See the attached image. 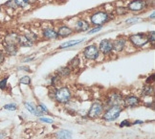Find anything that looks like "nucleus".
Wrapping results in <instances>:
<instances>
[{
  "mask_svg": "<svg viewBox=\"0 0 155 139\" xmlns=\"http://www.w3.org/2000/svg\"><path fill=\"white\" fill-rule=\"evenodd\" d=\"M91 23L96 26L102 27L104 23H106L109 20V15L105 13V12H96L94 13L90 17Z\"/></svg>",
  "mask_w": 155,
  "mask_h": 139,
  "instance_id": "1",
  "label": "nucleus"
},
{
  "mask_svg": "<svg viewBox=\"0 0 155 139\" xmlns=\"http://www.w3.org/2000/svg\"><path fill=\"white\" fill-rule=\"evenodd\" d=\"M128 39L131 42V44H132L134 47H137V48L144 47L148 42L147 36L146 34H142V33L131 35L128 38Z\"/></svg>",
  "mask_w": 155,
  "mask_h": 139,
  "instance_id": "2",
  "label": "nucleus"
},
{
  "mask_svg": "<svg viewBox=\"0 0 155 139\" xmlns=\"http://www.w3.org/2000/svg\"><path fill=\"white\" fill-rule=\"evenodd\" d=\"M122 110H123V108L121 106H112L104 112L103 118L105 121H107V122H111V121L116 120L120 116Z\"/></svg>",
  "mask_w": 155,
  "mask_h": 139,
  "instance_id": "3",
  "label": "nucleus"
},
{
  "mask_svg": "<svg viewBox=\"0 0 155 139\" xmlns=\"http://www.w3.org/2000/svg\"><path fill=\"white\" fill-rule=\"evenodd\" d=\"M99 55H100L99 47L95 44L88 45L84 48V50H83V56H84L85 59H87L95 60L99 58Z\"/></svg>",
  "mask_w": 155,
  "mask_h": 139,
  "instance_id": "4",
  "label": "nucleus"
},
{
  "mask_svg": "<svg viewBox=\"0 0 155 139\" xmlns=\"http://www.w3.org/2000/svg\"><path fill=\"white\" fill-rule=\"evenodd\" d=\"M71 98V92L68 87H61L58 90H56L55 93V99L58 102V103H67L69 102Z\"/></svg>",
  "mask_w": 155,
  "mask_h": 139,
  "instance_id": "5",
  "label": "nucleus"
},
{
  "mask_svg": "<svg viewBox=\"0 0 155 139\" xmlns=\"http://www.w3.org/2000/svg\"><path fill=\"white\" fill-rule=\"evenodd\" d=\"M147 8V1L145 0H131L127 5V10L131 12H140Z\"/></svg>",
  "mask_w": 155,
  "mask_h": 139,
  "instance_id": "6",
  "label": "nucleus"
},
{
  "mask_svg": "<svg viewBox=\"0 0 155 139\" xmlns=\"http://www.w3.org/2000/svg\"><path fill=\"white\" fill-rule=\"evenodd\" d=\"M103 110H104L103 105L101 104V103H99V102H95L92 104L87 115H88L89 118H91V119L97 118V117H99L101 115V114H102Z\"/></svg>",
  "mask_w": 155,
  "mask_h": 139,
  "instance_id": "7",
  "label": "nucleus"
},
{
  "mask_svg": "<svg viewBox=\"0 0 155 139\" xmlns=\"http://www.w3.org/2000/svg\"><path fill=\"white\" fill-rule=\"evenodd\" d=\"M99 50L104 55H108L113 51V40L111 39H103L100 42Z\"/></svg>",
  "mask_w": 155,
  "mask_h": 139,
  "instance_id": "8",
  "label": "nucleus"
},
{
  "mask_svg": "<svg viewBox=\"0 0 155 139\" xmlns=\"http://www.w3.org/2000/svg\"><path fill=\"white\" fill-rule=\"evenodd\" d=\"M123 96L120 93H112L107 99V104L110 107L112 106H120L123 103Z\"/></svg>",
  "mask_w": 155,
  "mask_h": 139,
  "instance_id": "9",
  "label": "nucleus"
},
{
  "mask_svg": "<svg viewBox=\"0 0 155 139\" xmlns=\"http://www.w3.org/2000/svg\"><path fill=\"white\" fill-rule=\"evenodd\" d=\"M4 44H13L18 45V34L16 33H10L6 36L4 39Z\"/></svg>",
  "mask_w": 155,
  "mask_h": 139,
  "instance_id": "10",
  "label": "nucleus"
},
{
  "mask_svg": "<svg viewBox=\"0 0 155 139\" xmlns=\"http://www.w3.org/2000/svg\"><path fill=\"white\" fill-rule=\"evenodd\" d=\"M123 103L126 107H133L140 104V99L138 97H136V96H128V97H127L123 101Z\"/></svg>",
  "mask_w": 155,
  "mask_h": 139,
  "instance_id": "11",
  "label": "nucleus"
},
{
  "mask_svg": "<svg viewBox=\"0 0 155 139\" xmlns=\"http://www.w3.org/2000/svg\"><path fill=\"white\" fill-rule=\"evenodd\" d=\"M127 39H117L116 40L113 41V50H115L116 52H122L124 50V48L126 47Z\"/></svg>",
  "mask_w": 155,
  "mask_h": 139,
  "instance_id": "12",
  "label": "nucleus"
},
{
  "mask_svg": "<svg viewBox=\"0 0 155 139\" xmlns=\"http://www.w3.org/2000/svg\"><path fill=\"white\" fill-rule=\"evenodd\" d=\"M42 36L47 39H57L58 36L57 34V31H55L52 28H45L42 30Z\"/></svg>",
  "mask_w": 155,
  "mask_h": 139,
  "instance_id": "13",
  "label": "nucleus"
},
{
  "mask_svg": "<svg viewBox=\"0 0 155 139\" xmlns=\"http://www.w3.org/2000/svg\"><path fill=\"white\" fill-rule=\"evenodd\" d=\"M57 34H58V37L66 38V37H69V36H71V35L73 34V30L71 29L70 27L64 25V26H61V27L58 28Z\"/></svg>",
  "mask_w": 155,
  "mask_h": 139,
  "instance_id": "14",
  "label": "nucleus"
},
{
  "mask_svg": "<svg viewBox=\"0 0 155 139\" xmlns=\"http://www.w3.org/2000/svg\"><path fill=\"white\" fill-rule=\"evenodd\" d=\"M89 30V23L84 19H80L76 23V31L85 32Z\"/></svg>",
  "mask_w": 155,
  "mask_h": 139,
  "instance_id": "15",
  "label": "nucleus"
},
{
  "mask_svg": "<svg viewBox=\"0 0 155 139\" xmlns=\"http://www.w3.org/2000/svg\"><path fill=\"white\" fill-rule=\"evenodd\" d=\"M34 43L30 41L25 35H18V45L21 47H31Z\"/></svg>",
  "mask_w": 155,
  "mask_h": 139,
  "instance_id": "16",
  "label": "nucleus"
},
{
  "mask_svg": "<svg viewBox=\"0 0 155 139\" xmlns=\"http://www.w3.org/2000/svg\"><path fill=\"white\" fill-rule=\"evenodd\" d=\"M56 136L58 139H72V132L68 130H61L57 132Z\"/></svg>",
  "mask_w": 155,
  "mask_h": 139,
  "instance_id": "17",
  "label": "nucleus"
},
{
  "mask_svg": "<svg viewBox=\"0 0 155 139\" xmlns=\"http://www.w3.org/2000/svg\"><path fill=\"white\" fill-rule=\"evenodd\" d=\"M18 45H13V44H4V48H5V52L8 54L10 56H15L16 53H17V50H18V48H17Z\"/></svg>",
  "mask_w": 155,
  "mask_h": 139,
  "instance_id": "18",
  "label": "nucleus"
},
{
  "mask_svg": "<svg viewBox=\"0 0 155 139\" xmlns=\"http://www.w3.org/2000/svg\"><path fill=\"white\" fill-rule=\"evenodd\" d=\"M85 40V39H78V40H70V41H67V42H64L62 43L61 46H59V49H65V48H69V47H72V46H75V45H78L80 43H82L83 41Z\"/></svg>",
  "mask_w": 155,
  "mask_h": 139,
  "instance_id": "19",
  "label": "nucleus"
},
{
  "mask_svg": "<svg viewBox=\"0 0 155 139\" xmlns=\"http://www.w3.org/2000/svg\"><path fill=\"white\" fill-rule=\"evenodd\" d=\"M24 106L25 107L27 108V110L29 112H31L33 114H35V115H37V116H41L42 114H41L38 110H37V107H35L31 103H28V102H24Z\"/></svg>",
  "mask_w": 155,
  "mask_h": 139,
  "instance_id": "20",
  "label": "nucleus"
},
{
  "mask_svg": "<svg viewBox=\"0 0 155 139\" xmlns=\"http://www.w3.org/2000/svg\"><path fill=\"white\" fill-rule=\"evenodd\" d=\"M70 68L66 67V66H63V67H61L59 69H58V74L61 77H68L70 75Z\"/></svg>",
  "mask_w": 155,
  "mask_h": 139,
  "instance_id": "21",
  "label": "nucleus"
},
{
  "mask_svg": "<svg viewBox=\"0 0 155 139\" xmlns=\"http://www.w3.org/2000/svg\"><path fill=\"white\" fill-rule=\"evenodd\" d=\"M143 95L144 96H150L153 92V87L151 86H145L143 87Z\"/></svg>",
  "mask_w": 155,
  "mask_h": 139,
  "instance_id": "22",
  "label": "nucleus"
},
{
  "mask_svg": "<svg viewBox=\"0 0 155 139\" xmlns=\"http://www.w3.org/2000/svg\"><path fill=\"white\" fill-rule=\"evenodd\" d=\"M80 63H81V60H80L79 57L77 56V57H75L74 59H72L70 60V62H69V65H70L72 68L75 69V68H77L78 66L80 65Z\"/></svg>",
  "mask_w": 155,
  "mask_h": 139,
  "instance_id": "23",
  "label": "nucleus"
},
{
  "mask_svg": "<svg viewBox=\"0 0 155 139\" xmlns=\"http://www.w3.org/2000/svg\"><path fill=\"white\" fill-rule=\"evenodd\" d=\"M15 5L17 6V8H25L26 6H28V1L27 0H14Z\"/></svg>",
  "mask_w": 155,
  "mask_h": 139,
  "instance_id": "24",
  "label": "nucleus"
},
{
  "mask_svg": "<svg viewBox=\"0 0 155 139\" xmlns=\"http://www.w3.org/2000/svg\"><path fill=\"white\" fill-rule=\"evenodd\" d=\"M26 37H27V39L30 40V41H32L33 43H35V41L37 40V39H38V37H37V35L35 34H34V33H32V32H27L26 34H24Z\"/></svg>",
  "mask_w": 155,
  "mask_h": 139,
  "instance_id": "25",
  "label": "nucleus"
},
{
  "mask_svg": "<svg viewBox=\"0 0 155 139\" xmlns=\"http://www.w3.org/2000/svg\"><path fill=\"white\" fill-rule=\"evenodd\" d=\"M37 110L41 113V114H45V113H48V110H47V107L41 104V103H39V104L38 105L37 107Z\"/></svg>",
  "mask_w": 155,
  "mask_h": 139,
  "instance_id": "26",
  "label": "nucleus"
},
{
  "mask_svg": "<svg viewBox=\"0 0 155 139\" xmlns=\"http://www.w3.org/2000/svg\"><path fill=\"white\" fill-rule=\"evenodd\" d=\"M19 83L29 86V84L31 83V78H30L29 76H23V77L21 78V79L19 80Z\"/></svg>",
  "mask_w": 155,
  "mask_h": 139,
  "instance_id": "27",
  "label": "nucleus"
},
{
  "mask_svg": "<svg viewBox=\"0 0 155 139\" xmlns=\"http://www.w3.org/2000/svg\"><path fill=\"white\" fill-rule=\"evenodd\" d=\"M4 110H10V111H15L17 110V106L15 104H8V105H5L3 107Z\"/></svg>",
  "mask_w": 155,
  "mask_h": 139,
  "instance_id": "28",
  "label": "nucleus"
},
{
  "mask_svg": "<svg viewBox=\"0 0 155 139\" xmlns=\"http://www.w3.org/2000/svg\"><path fill=\"white\" fill-rule=\"evenodd\" d=\"M128 12V10L127 9V8H123V7H121V8H117L116 9V13L118 14V15H126L127 13Z\"/></svg>",
  "mask_w": 155,
  "mask_h": 139,
  "instance_id": "29",
  "label": "nucleus"
},
{
  "mask_svg": "<svg viewBox=\"0 0 155 139\" xmlns=\"http://www.w3.org/2000/svg\"><path fill=\"white\" fill-rule=\"evenodd\" d=\"M5 6H7V7L11 8V9H16V8H17V6L15 5V3L14 0H9L8 2H6V3H5Z\"/></svg>",
  "mask_w": 155,
  "mask_h": 139,
  "instance_id": "30",
  "label": "nucleus"
},
{
  "mask_svg": "<svg viewBox=\"0 0 155 139\" xmlns=\"http://www.w3.org/2000/svg\"><path fill=\"white\" fill-rule=\"evenodd\" d=\"M7 82H8V77H6L3 80L0 81V89H5L7 87Z\"/></svg>",
  "mask_w": 155,
  "mask_h": 139,
  "instance_id": "31",
  "label": "nucleus"
},
{
  "mask_svg": "<svg viewBox=\"0 0 155 139\" xmlns=\"http://www.w3.org/2000/svg\"><path fill=\"white\" fill-rule=\"evenodd\" d=\"M147 39H148V41L151 42V43L153 44L154 43V40H155V32L154 31H151L150 33V35H148Z\"/></svg>",
  "mask_w": 155,
  "mask_h": 139,
  "instance_id": "32",
  "label": "nucleus"
},
{
  "mask_svg": "<svg viewBox=\"0 0 155 139\" xmlns=\"http://www.w3.org/2000/svg\"><path fill=\"white\" fill-rule=\"evenodd\" d=\"M137 21H139V17L135 16V17H131V19H127L126 22L128 23V24H132V23H135V22H137Z\"/></svg>",
  "mask_w": 155,
  "mask_h": 139,
  "instance_id": "33",
  "label": "nucleus"
},
{
  "mask_svg": "<svg viewBox=\"0 0 155 139\" xmlns=\"http://www.w3.org/2000/svg\"><path fill=\"white\" fill-rule=\"evenodd\" d=\"M39 121L40 122H45V123H49V124H52L53 123V120L50 119V118H45V117H40L39 118Z\"/></svg>",
  "mask_w": 155,
  "mask_h": 139,
  "instance_id": "34",
  "label": "nucleus"
},
{
  "mask_svg": "<svg viewBox=\"0 0 155 139\" xmlns=\"http://www.w3.org/2000/svg\"><path fill=\"white\" fill-rule=\"evenodd\" d=\"M130 125H131V123H130L129 120H124L123 122L120 124V127H121V128H123V127H129Z\"/></svg>",
  "mask_w": 155,
  "mask_h": 139,
  "instance_id": "35",
  "label": "nucleus"
},
{
  "mask_svg": "<svg viewBox=\"0 0 155 139\" xmlns=\"http://www.w3.org/2000/svg\"><path fill=\"white\" fill-rule=\"evenodd\" d=\"M4 60H5V54L2 51H0V64L3 63Z\"/></svg>",
  "mask_w": 155,
  "mask_h": 139,
  "instance_id": "36",
  "label": "nucleus"
},
{
  "mask_svg": "<svg viewBox=\"0 0 155 139\" xmlns=\"http://www.w3.org/2000/svg\"><path fill=\"white\" fill-rule=\"evenodd\" d=\"M101 29H102V27H101V26H99V27L95 28V29H93V30H90V31L88 32V34H94V33H97L98 31H100Z\"/></svg>",
  "mask_w": 155,
  "mask_h": 139,
  "instance_id": "37",
  "label": "nucleus"
},
{
  "mask_svg": "<svg viewBox=\"0 0 155 139\" xmlns=\"http://www.w3.org/2000/svg\"><path fill=\"white\" fill-rule=\"evenodd\" d=\"M19 70H23V71H29V67L28 66H20V67H18Z\"/></svg>",
  "mask_w": 155,
  "mask_h": 139,
  "instance_id": "38",
  "label": "nucleus"
},
{
  "mask_svg": "<svg viewBox=\"0 0 155 139\" xmlns=\"http://www.w3.org/2000/svg\"><path fill=\"white\" fill-rule=\"evenodd\" d=\"M153 78H154V75L152 74V75H151V77H148V79L147 80V83H150V81H153V80H154Z\"/></svg>",
  "mask_w": 155,
  "mask_h": 139,
  "instance_id": "39",
  "label": "nucleus"
},
{
  "mask_svg": "<svg viewBox=\"0 0 155 139\" xmlns=\"http://www.w3.org/2000/svg\"><path fill=\"white\" fill-rule=\"evenodd\" d=\"M134 125H139V124H143V121L141 120H137V121H134Z\"/></svg>",
  "mask_w": 155,
  "mask_h": 139,
  "instance_id": "40",
  "label": "nucleus"
},
{
  "mask_svg": "<svg viewBox=\"0 0 155 139\" xmlns=\"http://www.w3.org/2000/svg\"><path fill=\"white\" fill-rule=\"evenodd\" d=\"M6 136V134L5 132H0V139H4Z\"/></svg>",
  "mask_w": 155,
  "mask_h": 139,
  "instance_id": "41",
  "label": "nucleus"
},
{
  "mask_svg": "<svg viewBox=\"0 0 155 139\" xmlns=\"http://www.w3.org/2000/svg\"><path fill=\"white\" fill-rule=\"evenodd\" d=\"M27 1H28L29 4H33V3H35V2H37L38 0H27Z\"/></svg>",
  "mask_w": 155,
  "mask_h": 139,
  "instance_id": "42",
  "label": "nucleus"
},
{
  "mask_svg": "<svg viewBox=\"0 0 155 139\" xmlns=\"http://www.w3.org/2000/svg\"><path fill=\"white\" fill-rule=\"evenodd\" d=\"M150 17H151V19H154V12H153V13L151 14V16H150Z\"/></svg>",
  "mask_w": 155,
  "mask_h": 139,
  "instance_id": "43",
  "label": "nucleus"
},
{
  "mask_svg": "<svg viewBox=\"0 0 155 139\" xmlns=\"http://www.w3.org/2000/svg\"><path fill=\"white\" fill-rule=\"evenodd\" d=\"M0 12H1V6H0Z\"/></svg>",
  "mask_w": 155,
  "mask_h": 139,
  "instance_id": "44",
  "label": "nucleus"
}]
</instances>
